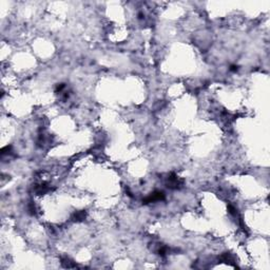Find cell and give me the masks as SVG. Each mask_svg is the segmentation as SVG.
Wrapping results in <instances>:
<instances>
[{"label":"cell","mask_w":270,"mask_h":270,"mask_svg":"<svg viewBox=\"0 0 270 270\" xmlns=\"http://www.w3.org/2000/svg\"><path fill=\"white\" fill-rule=\"evenodd\" d=\"M165 199V193L163 191H154L153 193H151L149 196L145 198L144 204H149V203H154L157 201H163Z\"/></svg>","instance_id":"obj_1"},{"label":"cell","mask_w":270,"mask_h":270,"mask_svg":"<svg viewBox=\"0 0 270 270\" xmlns=\"http://www.w3.org/2000/svg\"><path fill=\"white\" fill-rule=\"evenodd\" d=\"M183 181L177 177L174 173L170 174L168 177V187L171 189H177L181 186Z\"/></svg>","instance_id":"obj_2"},{"label":"cell","mask_w":270,"mask_h":270,"mask_svg":"<svg viewBox=\"0 0 270 270\" xmlns=\"http://www.w3.org/2000/svg\"><path fill=\"white\" fill-rule=\"evenodd\" d=\"M86 216H87V212H86V211H84V210L76 211V212L72 215V220L74 222H81L86 218Z\"/></svg>","instance_id":"obj_3"},{"label":"cell","mask_w":270,"mask_h":270,"mask_svg":"<svg viewBox=\"0 0 270 270\" xmlns=\"http://www.w3.org/2000/svg\"><path fill=\"white\" fill-rule=\"evenodd\" d=\"M61 263L63 264V266H65V267H68V268H74V267H76V265H75L74 263H72L71 261L69 260V258H63Z\"/></svg>","instance_id":"obj_4"},{"label":"cell","mask_w":270,"mask_h":270,"mask_svg":"<svg viewBox=\"0 0 270 270\" xmlns=\"http://www.w3.org/2000/svg\"><path fill=\"white\" fill-rule=\"evenodd\" d=\"M65 87H66L65 84H59L57 86V88H56V91H57V92H61V91H62V89H63Z\"/></svg>","instance_id":"obj_5"},{"label":"cell","mask_w":270,"mask_h":270,"mask_svg":"<svg viewBox=\"0 0 270 270\" xmlns=\"http://www.w3.org/2000/svg\"><path fill=\"white\" fill-rule=\"evenodd\" d=\"M230 71H233V72H235V71H238V66H231Z\"/></svg>","instance_id":"obj_6"}]
</instances>
